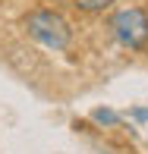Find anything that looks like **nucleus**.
Masks as SVG:
<instances>
[{
    "mask_svg": "<svg viewBox=\"0 0 148 154\" xmlns=\"http://www.w3.org/2000/svg\"><path fill=\"white\" fill-rule=\"evenodd\" d=\"M25 29L38 44L51 47V51H66L69 41H73V29L69 22L54 10H32L25 16Z\"/></svg>",
    "mask_w": 148,
    "mask_h": 154,
    "instance_id": "obj_1",
    "label": "nucleus"
},
{
    "mask_svg": "<svg viewBox=\"0 0 148 154\" xmlns=\"http://www.w3.org/2000/svg\"><path fill=\"white\" fill-rule=\"evenodd\" d=\"M110 29H114L117 41L132 51H142L148 44V10L142 6H129V10H120L110 19Z\"/></svg>",
    "mask_w": 148,
    "mask_h": 154,
    "instance_id": "obj_2",
    "label": "nucleus"
},
{
    "mask_svg": "<svg viewBox=\"0 0 148 154\" xmlns=\"http://www.w3.org/2000/svg\"><path fill=\"white\" fill-rule=\"evenodd\" d=\"M79 10H85V13H101V10H107L114 0H73Z\"/></svg>",
    "mask_w": 148,
    "mask_h": 154,
    "instance_id": "obj_3",
    "label": "nucleus"
},
{
    "mask_svg": "<svg viewBox=\"0 0 148 154\" xmlns=\"http://www.w3.org/2000/svg\"><path fill=\"white\" fill-rule=\"evenodd\" d=\"M91 120H95V123H104V126H114V123H120V113H114V110H104V107H98L95 113H91Z\"/></svg>",
    "mask_w": 148,
    "mask_h": 154,
    "instance_id": "obj_4",
    "label": "nucleus"
},
{
    "mask_svg": "<svg viewBox=\"0 0 148 154\" xmlns=\"http://www.w3.org/2000/svg\"><path fill=\"white\" fill-rule=\"evenodd\" d=\"M132 120H148V107H142V110H132Z\"/></svg>",
    "mask_w": 148,
    "mask_h": 154,
    "instance_id": "obj_5",
    "label": "nucleus"
}]
</instances>
